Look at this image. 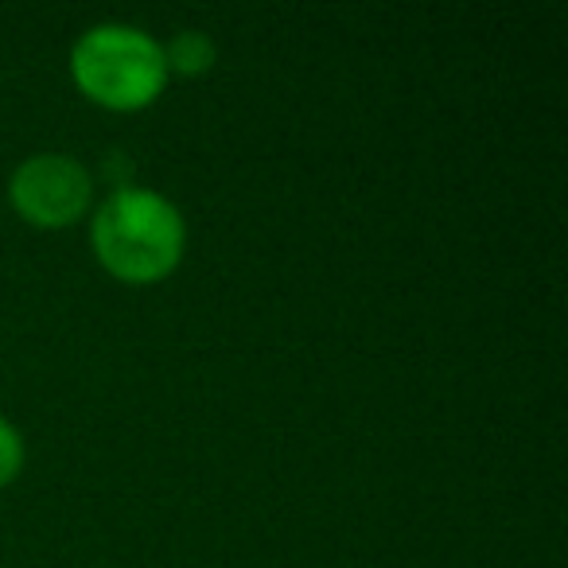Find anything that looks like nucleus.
Instances as JSON below:
<instances>
[{"instance_id":"nucleus-1","label":"nucleus","mask_w":568,"mask_h":568,"mask_svg":"<svg viewBox=\"0 0 568 568\" xmlns=\"http://www.w3.org/2000/svg\"><path fill=\"white\" fill-rule=\"evenodd\" d=\"M90 242L113 276L149 284L180 265L187 226H183V214L156 191L118 187L94 211Z\"/></svg>"},{"instance_id":"nucleus-5","label":"nucleus","mask_w":568,"mask_h":568,"mask_svg":"<svg viewBox=\"0 0 568 568\" xmlns=\"http://www.w3.org/2000/svg\"><path fill=\"white\" fill-rule=\"evenodd\" d=\"M20 464H24V440H20V433L9 420L0 417V487L9 479H17Z\"/></svg>"},{"instance_id":"nucleus-3","label":"nucleus","mask_w":568,"mask_h":568,"mask_svg":"<svg viewBox=\"0 0 568 568\" xmlns=\"http://www.w3.org/2000/svg\"><path fill=\"white\" fill-rule=\"evenodd\" d=\"M9 195L12 206L32 226H67L87 214L94 183L79 160L63 156V152H40L12 172Z\"/></svg>"},{"instance_id":"nucleus-2","label":"nucleus","mask_w":568,"mask_h":568,"mask_svg":"<svg viewBox=\"0 0 568 568\" xmlns=\"http://www.w3.org/2000/svg\"><path fill=\"white\" fill-rule=\"evenodd\" d=\"M71 74L94 102L110 110H141L164 90V48L129 24H94L74 40Z\"/></svg>"},{"instance_id":"nucleus-4","label":"nucleus","mask_w":568,"mask_h":568,"mask_svg":"<svg viewBox=\"0 0 568 568\" xmlns=\"http://www.w3.org/2000/svg\"><path fill=\"white\" fill-rule=\"evenodd\" d=\"M214 63V40L206 32H175L164 48V67L180 74H203Z\"/></svg>"}]
</instances>
